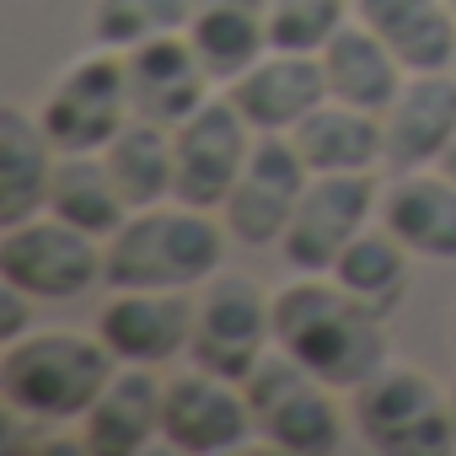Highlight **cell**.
Returning <instances> with one entry per match:
<instances>
[{
  "mask_svg": "<svg viewBox=\"0 0 456 456\" xmlns=\"http://www.w3.org/2000/svg\"><path fill=\"white\" fill-rule=\"evenodd\" d=\"M38 118L60 151H108V140L134 118L129 108V81H124V54L113 49H86L70 60L54 86L38 102Z\"/></svg>",
  "mask_w": 456,
  "mask_h": 456,
  "instance_id": "obj_10",
  "label": "cell"
},
{
  "mask_svg": "<svg viewBox=\"0 0 456 456\" xmlns=\"http://www.w3.org/2000/svg\"><path fill=\"white\" fill-rule=\"evenodd\" d=\"M408 274H413V253L387 232L381 220L365 225V232L338 253V264H333V280H338L354 301H365V306H376V312H387V317L403 306Z\"/></svg>",
  "mask_w": 456,
  "mask_h": 456,
  "instance_id": "obj_25",
  "label": "cell"
},
{
  "mask_svg": "<svg viewBox=\"0 0 456 456\" xmlns=\"http://www.w3.org/2000/svg\"><path fill=\"white\" fill-rule=\"evenodd\" d=\"M188 44L204 60L215 86H232L237 76H248L274 49L264 12H242V6H199L188 22Z\"/></svg>",
  "mask_w": 456,
  "mask_h": 456,
  "instance_id": "obj_24",
  "label": "cell"
},
{
  "mask_svg": "<svg viewBox=\"0 0 456 456\" xmlns=\"http://www.w3.org/2000/svg\"><path fill=\"white\" fill-rule=\"evenodd\" d=\"M242 387H248V403L258 419V440L285 456H333L344 445V435H354L344 392L317 381L280 344L264 354V365Z\"/></svg>",
  "mask_w": 456,
  "mask_h": 456,
  "instance_id": "obj_5",
  "label": "cell"
},
{
  "mask_svg": "<svg viewBox=\"0 0 456 456\" xmlns=\"http://www.w3.org/2000/svg\"><path fill=\"white\" fill-rule=\"evenodd\" d=\"M108 167L129 199V209H145V204H167L172 199V172H177V156H172V129L167 124H151V118H129L113 140H108Z\"/></svg>",
  "mask_w": 456,
  "mask_h": 456,
  "instance_id": "obj_26",
  "label": "cell"
},
{
  "mask_svg": "<svg viewBox=\"0 0 456 456\" xmlns=\"http://www.w3.org/2000/svg\"><path fill=\"white\" fill-rule=\"evenodd\" d=\"M269 349H274V290H264L253 274H232V269H220L215 280L199 285L188 365L242 387L264 365Z\"/></svg>",
  "mask_w": 456,
  "mask_h": 456,
  "instance_id": "obj_7",
  "label": "cell"
},
{
  "mask_svg": "<svg viewBox=\"0 0 456 456\" xmlns=\"http://www.w3.org/2000/svg\"><path fill=\"white\" fill-rule=\"evenodd\" d=\"M306 183H312V167L296 151V140L290 134H258L232 199L220 204V220H225V232H232V242L280 248L290 220H296V204H301Z\"/></svg>",
  "mask_w": 456,
  "mask_h": 456,
  "instance_id": "obj_11",
  "label": "cell"
},
{
  "mask_svg": "<svg viewBox=\"0 0 456 456\" xmlns=\"http://www.w3.org/2000/svg\"><path fill=\"white\" fill-rule=\"evenodd\" d=\"M290 140H296V151L306 156L312 172H376V167H387L381 113L349 108L338 97H328L322 108H312L290 129Z\"/></svg>",
  "mask_w": 456,
  "mask_h": 456,
  "instance_id": "obj_22",
  "label": "cell"
},
{
  "mask_svg": "<svg viewBox=\"0 0 456 456\" xmlns=\"http://www.w3.org/2000/svg\"><path fill=\"white\" fill-rule=\"evenodd\" d=\"M161 408H167V376L156 365H118L92 413L81 419V451L140 456L151 440H161Z\"/></svg>",
  "mask_w": 456,
  "mask_h": 456,
  "instance_id": "obj_17",
  "label": "cell"
},
{
  "mask_svg": "<svg viewBox=\"0 0 456 456\" xmlns=\"http://www.w3.org/2000/svg\"><path fill=\"white\" fill-rule=\"evenodd\" d=\"M199 12V0H92L86 12V38L97 49H113V54H129L151 38H167V33H188Z\"/></svg>",
  "mask_w": 456,
  "mask_h": 456,
  "instance_id": "obj_27",
  "label": "cell"
},
{
  "mask_svg": "<svg viewBox=\"0 0 456 456\" xmlns=\"http://www.w3.org/2000/svg\"><path fill=\"white\" fill-rule=\"evenodd\" d=\"M161 440L183 456H225L258 440V419L248 403V387L209 376L199 365L167 376V408H161Z\"/></svg>",
  "mask_w": 456,
  "mask_h": 456,
  "instance_id": "obj_12",
  "label": "cell"
},
{
  "mask_svg": "<svg viewBox=\"0 0 456 456\" xmlns=\"http://www.w3.org/2000/svg\"><path fill=\"white\" fill-rule=\"evenodd\" d=\"M242 108V118L258 134H290L312 108L328 102V76H322V54H296V49H269L248 76H237L225 86Z\"/></svg>",
  "mask_w": 456,
  "mask_h": 456,
  "instance_id": "obj_16",
  "label": "cell"
},
{
  "mask_svg": "<svg viewBox=\"0 0 456 456\" xmlns=\"http://www.w3.org/2000/svg\"><path fill=\"white\" fill-rule=\"evenodd\" d=\"M354 17L403 60V70H456V12L445 0H354Z\"/></svg>",
  "mask_w": 456,
  "mask_h": 456,
  "instance_id": "obj_20",
  "label": "cell"
},
{
  "mask_svg": "<svg viewBox=\"0 0 456 456\" xmlns=\"http://www.w3.org/2000/svg\"><path fill=\"white\" fill-rule=\"evenodd\" d=\"M445 403H451V429H456V381H445Z\"/></svg>",
  "mask_w": 456,
  "mask_h": 456,
  "instance_id": "obj_31",
  "label": "cell"
},
{
  "mask_svg": "<svg viewBox=\"0 0 456 456\" xmlns=\"http://www.w3.org/2000/svg\"><path fill=\"white\" fill-rule=\"evenodd\" d=\"M354 17V0H269V44L296 54H322L328 38Z\"/></svg>",
  "mask_w": 456,
  "mask_h": 456,
  "instance_id": "obj_28",
  "label": "cell"
},
{
  "mask_svg": "<svg viewBox=\"0 0 456 456\" xmlns=\"http://www.w3.org/2000/svg\"><path fill=\"white\" fill-rule=\"evenodd\" d=\"M387 129V172H424L456 140V70H413L392 108L381 113Z\"/></svg>",
  "mask_w": 456,
  "mask_h": 456,
  "instance_id": "obj_15",
  "label": "cell"
},
{
  "mask_svg": "<svg viewBox=\"0 0 456 456\" xmlns=\"http://www.w3.org/2000/svg\"><path fill=\"white\" fill-rule=\"evenodd\" d=\"M381 177L376 172H312L296 220L280 242V258L296 274H333L338 253L381 220Z\"/></svg>",
  "mask_w": 456,
  "mask_h": 456,
  "instance_id": "obj_8",
  "label": "cell"
},
{
  "mask_svg": "<svg viewBox=\"0 0 456 456\" xmlns=\"http://www.w3.org/2000/svg\"><path fill=\"white\" fill-rule=\"evenodd\" d=\"M349 424L354 440L376 456H445L456 451L445 381H435L419 365L387 360L370 381L349 392Z\"/></svg>",
  "mask_w": 456,
  "mask_h": 456,
  "instance_id": "obj_4",
  "label": "cell"
},
{
  "mask_svg": "<svg viewBox=\"0 0 456 456\" xmlns=\"http://www.w3.org/2000/svg\"><path fill=\"white\" fill-rule=\"evenodd\" d=\"M49 209L102 242L129 220V199H124L102 151H60V167L49 183Z\"/></svg>",
  "mask_w": 456,
  "mask_h": 456,
  "instance_id": "obj_23",
  "label": "cell"
},
{
  "mask_svg": "<svg viewBox=\"0 0 456 456\" xmlns=\"http://www.w3.org/2000/svg\"><path fill=\"white\" fill-rule=\"evenodd\" d=\"M440 172H451V177H456V140H451V151L440 156Z\"/></svg>",
  "mask_w": 456,
  "mask_h": 456,
  "instance_id": "obj_30",
  "label": "cell"
},
{
  "mask_svg": "<svg viewBox=\"0 0 456 456\" xmlns=\"http://www.w3.org/2000/svg\"><path fill=\"white\" fill-rule=\"evenodd\" d=\"M33 328V296L0 280V344H12Z\"/></svg>",
  "mask_w": 456,
  "mask_h": 456,
  "instance_id": "obj_29",
  "label": "cell"
},
{
  "mask_svg": "<svg viewBox=\"0 0 456 456\" xmlns=\"http://www.w3.org/2000/svg\"><path fill=\"white\" fill-rule=\"evenodd\" d=\"M124 81H129L134 118H151V124H167V129H177L188 113H199L215 97V81H209L204 60L193 54L188 33H167V38H151V44L129 49L124 54Z\"/></svg>",
  "mask_w": 456,
  "mask_h": 456,
  "instance_id": "obj_14",
  "label": "cell"
},
{
  "mask_svg": "<svg viewBox=\"0 0 456 456\" xmlns=\"http://www.w3.org/2000/svg\"><path fill=\"white\" fill-rule=\"evenodd\" d=\"M113 349L81 328H28L0 349V403L17 424L70 429L113 381Z\"/></svg>",
  "mask_w": 456,
  "mask_h": 456,
  "instance_id": "obj_2",
  "label": "cell"
},
{
  "mask_svg": "<svg viewBox=\"0 0 456 456\" xmlns=\"http://www.w3.org/2000/svg\"><path fill=\"white\" fill-rule=\"evenodd\" d=\"M60 167V145L49 140L38 108H0V225H17L49 209V183Z\"/></svg>",
  "mask_w": 456,
  "mask_h": 456,
  "instance_id": "obj_19",
  "label": "cell"
},
{
  "mask_svg": "<svg viewBox=\"0 0 456 456\" xmlns=\"http://www.w3.org/2000/svg\"><path fill=\"white\" fill-rule=\"evenodd\" d=\"M451 344H456V306H451Z\"/></svg>",
  "mask_w": 456,
  "mask_h": 456,
  "instance_id": "obj_32",
  "label": "cell"
},
{
  "mask_svg": "<svg viewBox=\"0 0 456 456\" xmlns=\"http://www.w3.org/2000/svg\"><path fill=\"white\" fill-rule=\"evenodd\" d=\"M445 6H451V12H456V0H445Z\"/></svg>",
  "mask_w": 456,
  "mask_h": 456,
  "instance_id": "obj_33",
  "label": "cell"
},
{
  "mask_svg": "<svg viewBox=\"0 0 456 456\" xmlns=\"http://www.w3.org/2000/svg\"><path fill=\"white\" fill-rule=\"evenodd\" d=\"M108 248L102 237L38 209L17 225H0V280L28 290L33 301H81L102 285Z\"/></svg>",
  "mask_w": 456,
  "mask_h": 456,
  "instance_id": "obj_6",
  "label": "cell"
},
{
  "mask_svg": "<svg viewBox=\"0 0 456 456\" xmlns=\"http://www.w3.org/2000/svg\"><path fill=\"white\" fill-rule=\"evenodd\" d=\"M274 344L344 397L392 360L387 312L354 301L333 274H296L274 290Z\"/></svg>",
  "mask_w": 456,
  "mask_h": 456,
  "instance_id": "obj_1",
  "label": "cell"
},
{
  "mask_svg": "<svg viewBox=\"0 0 456 456\" xmlns=\"http://www.w3.org/2000/svg\"><path fill=\"white\" fill-rule=\"evenodd\" d=\"M258 145V129L242 118V108L215 92L199 113H188L177 129H172V156H177V172H172V199L177 204H193V209H215L232 199L248 156Z\"/></svg>",
  "mask_w": 456,
  "mask_h": 456,
  "instance_id": "obj_9",
  "label": "cell"
},
{
  "mask_svg": "<svg viewBox=\"0 0 456 456\" xmlns=\"http://www.w3.org/2000/svg\"><path fill=\"white\" fill-rule=\"evenodd\" d=\"M102 248H108V269H102L108 290H199L225 269L232 232L215 209L167 199V204L129 209V220Z\"/></svg>",
  "mask_w": 456,
  "mask_h": 456,
  "instance_id": "obj_3",
  "label": "cell"
},
{
  "mask_svg": "<svg viewBox=\"0 0 456 456\" xmlns=\"http://www.w3.org/2000/svg\"><path fill=\"white\" fill-rule=\"evenodd\" d=\"M381 225L413 258L456 264V177L440 167L392 172L381 193Z\"/></svg>",
  "mask_w": 456,
  "mask_h": 456,
  "instance_id": "obj_18",
  "label": "cell"
},
{
  "mask_svg": "<svg viewBox=\"0 0 456 456\" xmlns=\"http://www.w3.org/2000/svg\"><path fill=\"white\" fill-rule=\"evenodd\" d=\"M199 317V290H108L97 312V338L118 365H172L188 360Z\"/></svg>",
  "mask_w": 456,
  "mask_h": 456,
  "instance_id": "obj_13",
  "label": "cell"
},
{
  "mask_svg": "<svg viewBox=\"0 0 456 456\" xmlns=\"http://www.w3.org/2000/svg\"><path fill=\"white\" fill-rule=\"evenodd\" d=\"M322 76H328V97H338V102H349V108H365V113H387L392 97H397L403 81H408L403 60H397L360 17H349V22L328 38V49H322Z\"/></svg>",
  "mask_w": 456,
  "mask_h": 456,
  "instance_id": "obj_21",
  "label": "cell"
}]
</instances>
